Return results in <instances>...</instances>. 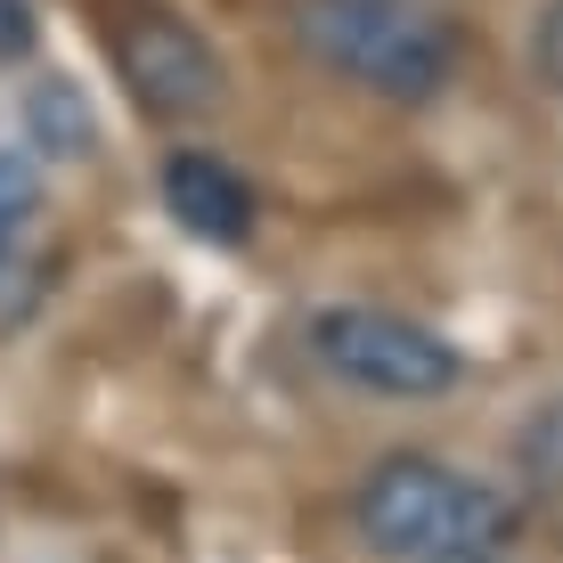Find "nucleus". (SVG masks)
Listing matches in <instances>:
<instances>
[{
    "mask_svg": "<svg viewBox=\"0 0 563 563\" xmlns=\"http://www.w3.org/2000/svg\"><path fill=\"white\" fill-rule=\"evenodd\" d=\"M515 498L433 450H384L352 490V531L384 563H465L515 539Z\"/></svg>",
    "mask_w": 563,
    "mask_h": 563,
    "instance_id": "f257e3e1",
    "label": "nucleus"
},
{
    "mask_svg": "<svg viewBox=\"0 0 563 563\" xmlns=\"http://www.w3.org/2000/svg\"><path fill=\"white\" fill-rule=\"evenodd\" d=\"M286 33L327 82L384 107H433L457 82V25L424 0H286Z\"/></svg>",
    "mask_w": 563,
    "mask_h": 563,
    "instance_id": "f03ea898",
    "label": "nucleus"
},
{
    "mask_svg": "<svg viewBox=\"0 0 563 563\" xmlns=\"http://www.w3.org/2000/svg\"><path fill=\"white\" fill-rule=\"evenodd\" d=\"M99 49L147 123H205L229 99L221 49L172 0H99Z\"/></svg>",
    "mask_w": 563,
    "mask_h": 563,
    "instance_id": "7ed1b4c3",
    "label": "nucleus"
},
{
    "mask_svg": "<svg viewBox=\"0 0 563 563\" xmlns=\"http://www.w3.org/2000/svg\"><path fill=\"white\" fill-rule=\"evenodd\" d=\"M310 360L343 384V393L367 400H441L465 384V352L450 335H433L409 310H384V302H327L319 319L302 327Z\"/></svg>",
    "mask_w": 563,
    "mask_h": 563,
    "instance_id": "20e7f679",
    "label": "nucleus"
},
{
    "mask_svg": "<svg viewBox=\"0 0 563 563\" xmlns=\"http://www.w3.org/2000/svg\"><path fill=\"white\" fill-rule=\"evenodd\" d=\"M164 212L197 245H212V254H238V245L254 238V221H262V197H254V180H245L229 155L172 147L164 155Z\"/></svg>",
    "mask_w": 563,
    "mask_h": 563,
    "instance_id": "39448f33",
    "label": "nucleus"
},
{
    "mask_svg": "<svg viewBox=\"0 0 563 563\" xmlns=\"http://www.w3.org/2000/svg\"><path fill=\"white\" fill-rule=\"evenodd\" d=\"M25 140L57 155V164H82V155H99V114H90L82 82H66V74H42V82L25 90Z\"/></svg>",
    "mask_w": 563,
    "mask_h": 563,
    "instance_id": "423d86ee",
    "label": "nucleus"
},
{
    "mask_svg": "<svg viewBox=\"0 0 563 563\" xmlns=\"http://www.w3.org/2000/svg\"><path fill=\"white\" fill-rule=\"evenodd\" d=\"M33 212H42V172H33L25 147H0V262L16 254V238L33 229Z\"/></svg>",
    "mask_w": 563,
    "mask_h": 563,
    "instance_id": "0eeeda50",
    "label": "nucleus"
},
{
    "mask_svg": "<svg viewBox=\"0 0 563 563\" xmlns=\"http://www.w3.org/2000/svg\"><path fill=\"white\" fill-rule=\"evenodd\" d=\"M531 74H539V90L563 99V0H548L539 25H531Z\"/></svg>",
    "mask_w": 563,
    "mask_h": 563,
    "instance_id": "6e6552de",
    "label": "nucleus"
},
{
    "mask_svg": "<svg viewBox=\"0 0 563 563\" xmlns=\"http://www.w3.org/2000/svg\"><path fill=\"white\" fill-rule=\"evenodd\" d=\"M33 42H42V16H33V0H0V66L33 57Z\"/></svg>",
    "mask_w": 563,
    "mask_h": 563,
    "instance_id": "1a4fd4ad",
    "label": "nucleus"
},
{
    "mask_svg": "<svg viewBox=\"0 0 563 563\" xmlns=\"http://www.w3.org/2000/svg\"><path fill=\"white\" fill-rule=\"evenodd\" d=\"M465 563H490V555H465Z\"/></svg>",
    "mask_w": 563,
    "mask_h": 563,
    "instance_id": "9d476101",
    "label": "nucleus"
}]
</instances>
